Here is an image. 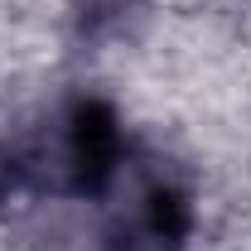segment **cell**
<instances>
[{
  "mask_svg": "<svg viewBox=\"0 0 251 251\" xmlns=\"http://www.w3.org/2000/svg\"><path fill=\"white\" fill-rule=\"evenodd\" d=\"M188 227V188L164 164H135L126 174V203L106 218L87 251H184Z\"/></svg>",
  "mask_w": 251,
  "mask_h": 251,
  "instance_id": "2",
  "label": "cell"
},
{
  "mask_svg": "<svg viewBox=\"0 0 251 251\" xmlns=\"http://www.w3.org/2000/svg\"><path fill=\"white\" fill-rule=\"evenodd\" d=\"M130 169H135V140L116 116V106L92 92H77L58 101L49 121L34 130L25 159L15 164V179L25 174L39 193L101 203L121 188Z\"/></svg>",
  "mask_w": 251,
  "mask_h": 251,
  "instance_id": "1",
  "label": "cell"
},
{
  "mask_svg": "<svg viewBox=\"0 0 251 251\" xmlns=\"http://www.w3.org/2000/svg\"><path fill=\"white\" fill-rule=\"evenodd\" d=\"M10 184H15V164L0 155V208H5V193H10Z\"/></svg>",
  "mask_w": 251,
  "mask_h": 251,
  "instance_id": "3",
  "label": "cell"
}]
</instances>
